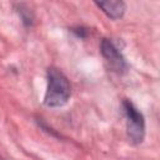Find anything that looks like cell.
<instances>
[{
	"label": "cell",
	"instance_id": "1",
	"mask_svg": "<svg viewBox=\"0 0 160 160\" xmlns=\"http://www.w3.org/2000/svg\"><path fill=\"white\" fill-rule=\"evenodd\" d=\"M70 84L66 76L56 68L48 70V89L45 92L44 102L48 106H62L70 98Z\"/></svg>",
	"mask_w": 160,
	"mask_h": 160
},
{
	"label": "cell",
	"instance_id": "2",
	"mask_svg": "<svg viewBox=\"0 0 160 160\" xmlns=\"http://www.w3.org/2000/svg\"><path fill=\"white\" fill-rule=\"evenodd\" d=\"M122 109L126 118L128 136L132 144H140L145 135V120L142 114L129 100L122 101Z\"/></svg>",
	"mask_w": 160,
	"mask_h": 160
},
{
	"label": "cell",
	"instance_id": "3",
	"mask_svg": "<svg viewBox=\"0 0 160 160\" xmlns=\"http://www.w3.org/2000/svg\"><path fill=\"white\" fill-rule=\"evenodd\" d=\"M100 50L102 56L106 59L109 65L118 72H124L126 70V62L121 52L118 50V48L109 40V39H102L100 44Z\"/></svg>",
	"mask_w": 160,
	"mask_h": 160
},
{
	"label": "cell",
	"instance_id": "4",
	"mask_svg": "<svg viewBox=\"0 0 160 160\" xmlns=\"http://www.w3.org/2000/svg\"><path fill=\"white\" fill-rule=\"evenodd\" d=\"M95 4L110 19H120L125 12V4L122 1H98Z\"/></svg>",
	"mask_w": 160,
	"mask_h": 160
}]
</instances>
